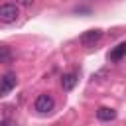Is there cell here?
Returning a JSON list of instances; mask_svg holds the SVG:
<instances>
[{"label": "cell", "mask_w": 126, "mask_h": 126, "mask_svg": "<svg viewBox=\"0 0 126 126\" xmlns=\"http://www.w3.org/2000/svg\"><path fill=\"white\" fill-rule=\"evenodd\" d=\"M53 106H55V100H53V96H51L49 93L37 94V98H35V102H33V108H35L39 114H49V112L53 110Z\"/></svg>", "instance_id": "cell-1"}, {"label": "cell", "mask_w": 126, "mask_h": 126, "mask_svg": "<svg viewBox=\"0 0 126 126\" xmlns=\"http://www.w3.org/2000/svg\"><path fill=\"white\" fill-rule=\"evenodd\" d=\"M100 39H102V30H98V28L87 30V32H83L81 37H79V41H81L83 47H94Z\"/></svg>", "instance_id": "cell-2"}, {"label": "cell", "mask_w": 126, "mask_h": 126, "mask_svg": "<svg viewBox=\"0 0 126 126\" xmlns=\"http://www.w3.org/2000/svg\"><path fill=\"white\" fill-rule=\"evenodd\" d=\"M18 16H20V8H18V4H2L0 6V22H4V24H12V22H16L18 20Z\"/></svg>", "instance_id": "cell-3"}, {"label": "cell", "mask_w": 126, "mask_h": 126, "mask_svg": "<svg viewBox=\"0 0 126 126\" xmlns=\"http://www.w3.org/2000/svg\"><path fill=\"white\" fill-rule=\"evenodd\" d=\"M16 83H18V77H16V73H6L2 79H0V96L4 94V93H10L14 87H16Z\"/></svg>", "instance_id": "cell-4"}, {"label": "cell", "mask_w": 126, "mask_h": 126, "mask_svg": "<svg viewBox=\"0 0 126 126\" xmlns=\"http://www.w3.org/2000/svg\"><path fill=\"white\" fill-rule=\"evenodd\" d=\"M77 81H79V75H77L75 71L65 73V75L61 77V87H63V91H71V89L77 85Z\"/></svg>", "instance_id": "cell-5"}, {"label": "cell", "mask_w": 126, "mask_h": 126, "mask_svg": "<svg viewBox=\"0 0 126 126\" xmlns=\"http://www.w3.org/2000/svg\"><path fill=\"white\" fill-rule=\"evenodd\" d=\"M96 118H98L100 122H110V120L116 118V110H114V108H108V106H100V108L96 110Z\"/></svg>", "instance_id": "cell-6"}, {"label": "cell", "mask_w": 126, "mask_h": 126, "mask_svg": "<svg viewBox=\"0 0 126 126\" xmlns=\"http://www.w3.org/2000/svg\"><path fill=\"white\" fill-rule=\"evenodd\" d=\"M122 57H126V41L124 43H118L110 53H108V59L112 61V63H116V61H120Z\"/></svg>", "instance_id": "cell-7"}, {"label": "cell", "mask_w": 126, "mask_h": 126, "mask_svg": "<svg viewBox=\"0 0 126 126\" xmlns=\"http://www.w3.org/2000/svg\"><path fill=\"white\" fill-rule=\"evenodd\" d=\"M8 61H12V51L2 45L0 47V63H8Z\"/></svg>", "instance_id": "cell-8"}, {"label": "cell", "mask_w": 126, "mask_h": 126, "mask_svg": "<svg viewBox=\"0 0 126 126\" xmlns=\"http://www.w3.org/2000/svg\"><path fill=\"white\" fill-rule=\"evenodd\" d=\"M16 2H18L20 6H32V4H33V0H16Z\"/></svg>", "instance_id": "cell-9"}, {"label": "cell", "mask_w": 126, "mask_h": 126, "mask_svg": "<svg viewBox=\"0 0 126 126\" xmlns=\"http://www.w3.org/2000/svg\"><path fill=\"white\" fill-rule=\"evenodd\" d=\"M0 126H18V124L12 120H0Z\"/></svg>", "instance_id": "cell-10"}]
</instances>
